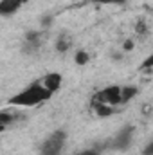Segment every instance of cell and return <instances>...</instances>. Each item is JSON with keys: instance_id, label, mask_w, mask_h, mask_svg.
I'll return each mask as SVG.
<instances>
[{"instance_id": "obj_1", "label": "cell", "mask_w": 153, "mask_h": 155, "mask_svg": "<svg viewBox=\"0 0 153 155\" xmlns=\"http://www.w3.org/2000/svg\"><path fill=\"white\" fill-rule=\"evenodd\" d=\"M50 96H52V92H50L49 88H45L43 83H38V81H36V83L29 85L25 90H22L18 96L11 97L9 103H11V105H18V107H34V105H38V103L47 101Z\"/></svg>"}, {"instance_id": "obj_2", "label": "cell", "mask_w": 153, "mask_h": 155, "mask_svg": "<svg viewBox=\"0 0 153 155\" xmlns=\"http://www.w3.org/2000/svg\"><path fill=\"white\" fill-rule=\"evenodd\" d=\"M65 139H67L65 130H56V132H52V135L40 146L41 155H60L61 150H63Z\"/></svg>"}, {"instance_id": "obj_3", "label": "cell", "mask_w": 153, "mask_h": 155, "mask_svg": "<svg viewBox=\"0 0 153 155\" xmlns=\"http://www.w3.org/2000/svg\"><path fill=\"white\" fill-rule=\"evenodd\" d=\"M94 101H99V103H106V105H119V103H122V96H121V87H106V88H103V90H99L97 94H96V97H94Z\"/></svg>"}, {"instance_id": "obj_4", "label": "cell", "mask_w": 153, "mask_h": 155, "mask_svg": "<svg viewBox=\"0 0 153 155\" xmlns=\"http://www.w3.org/2000/svg\"><path fill=\"white\" fill-rule=\"evenodd\" d=\"M132 134H133V126H124L114 139V148L117 150H126L132 143Z\"/></svg>"}, {"instance_id": "obj_5", "label": "cell", "mask_w": 153, "mask_h": 155, "mask_svg": "<svg viewBox=\"0 0 153 155\" xmlns=\"http://www.w3.org/2000/svg\"><path fill=\"white\" fill-rule=\"evenodd\" d=\"M61 81H63V78H61V74H58V72H49V74H45L43 79H41L43 87H45V88H49L52 94H54L56 90H60Z\"/></svg>"}, {"instance_id": "obj_6", "label": "cell", "mask_w": 153, "mask_h": 155, "mask_svg": "<svg viewBox=\"0 0 153 155\" xmlns=\"http://www.w3.org/2000/svg\"><path fill=\"white\" fill-rule=\"evenodd\" d=\"M24 4H25L24 0H2V2H0V15H4V16L13 15V13H16Z\"/></svg>"}, {"instance_id": "obj_7", "label": "cell", "mask_w": 153, "mask_h": 155, "mask_svg": "<svg viewBox=\"0 0 153 155\" xmlns=\"http://www.w3.org/2000/svg\"><path fill=\"white\" fill-rule=\"evenodd\" d=\"M92 107H94V112L99 117H108V116L114 114V107H112V105L99 103V101H92Z\"/></svg>"}, {"instance_id": "obj_8", "label": "cell", "mask_w": 153, "mask_h": 155, "mask_svg": "<svg viewBox=\"0 0 153 155\" xmlns=\"http://www.w3.org/2000/svg\"><path fill=\"white\" fill-rule=\"evenodd\" d=\"M139 94V88L137 87H122L121 88V96H122V103H126V101H130V99H133L135 96Z\"/></svg>"}, {"instance_id": "obj_9", "label": "cell", "mask_w": 153, "mask_h": 155, "mask_svg": "<svg viewBox=\"0 0 153 155\" xmlns=\"http://www.w3.org/2000/svg\"><path fill=\"white\" fill-rule=\"evenodd\" d=\"M70 45H72V40L69 38L67 35H61V36L58 38V43H56V49H58L60 52H67V51L70 49Z\"/></svg>"}, {"instance_id": "obj_10", "label": "cell", "mask_w": 153, "mask_h": 155, "mask_svg": "<svg viewBox=\"0 0 153 155\" xmlns=\"http://www.w3.org/2000/svg\"><path fill=\"white\" fill-rule=\"evenodd\" d=\"M74 61H76L77 65H86V63H88V54H86V51H77L76 56H74Z\"/></svg>"}, {"instance_id": "obj_11", "label": "cell", "mask_w": 153, "mask_h": 155, "mask_svg": "<svg viewBox=\"0 0 153 155\" xmlns=\"http://www.w3.org/2000/svg\"><path fill=\"white\" fill-rule=\"evenodd\" d=\"M13 121H15V116H13V114H9V112H0V124L7 126V124L13 123Z\"/></svg>"}, {"instance_id": "obj_12", "label": "cell", "mask_w": 153, "mask_h": 155, "mask_svg": "<svg viewBox=\"0 0 153 155\" xmlns=\"http://www.w3.org/2000/svg\"><path fill=\"white\" fill-rule=\"evenodd\" d=\"M150 69H153V54H150L141 65V71H150Z\"/></svg>"}, {"instance_id": "obj_13", "label": "cell", "mask_w": 153, "mask_h": 155, "mask_svg": "<svg viewBox=\"0 0 153 155\" xmlns=\"http://www.w3.org/2000/svg\"><path fill=\"white\" fill-rule=\"evenodd\" d=\"M135 31H137V35H141V36L146 35V24H144V20H139V22H137Z\"/></svg>"}, {"instance_id": "obj_14", "label": "cell", "mask_w": 153, "mask_h": 155, "mask_svg": "<svg viewBox=\"0 0 153 155\" xmlns=\"http://www.w3.org/2000/svg\"><path fill=\"white\" fill-rule=\"evenodd\" d=\"M133 45H135L133 40H126V41L122 43V51H124V52H130V51L133 49Z\"/></svg>"}, {"instance_id": "obj_15", "label": "cell", "mask_w": 153, "mask_h": 155, "mask_svg": "<svg viewBox=\"0 0 153 155\" xmlns=\"http://www.w3.org/2000/svg\"><path fill=\"white\" fill-rule=\"evenodd\" d=\"M50 24H52V16H43V18H41V25H43V27H49Z\"/></svg>"}, {"instance_id": "obj_16", "label": "cell", "mask_w": 153, "mask_h": 155, "mask_svg": "<svg viewBox=\"0 0 153 155\" xmlns=\"http://www.w3.org/2000/svg\"><path fill=\"white\" fill-rule=\"evenodd\" d=\"M142 155H153V141L148 144V146H146V150L142 152Z\"/></svg>"}, {"instance_id": "obj_17", "label": "cell", "mask_w": 153, "mask_h": 155, "mask_svg": "<svg viewBox=\"0 0 153 155\" xmlns=\"http://www.w3.org/2000/svg\"><path fill=\"white\" fill-rule=\"evenodd\" d=\"M151 105H144V107H142V114H144V116H150V114H151Z\"/></svg>"}, {"instance_id": "obj_18", "label": "cell", "mask_w": 153, "mask_h": 155, "mask_svg": "<svg viewBox=\"0 0 153 155\" xmlns=\"http://www.w3.org/2000/svg\"><path fill=\"white\" fill-rule=\"evenodd\" d=\"M77 155H99V152L97 150H85V152H81V153Z\"/></svg>"}, {"instance_id": "obj_19", "label": "cell", "mask_w": 153, "mask_h": 155, "mask_svg": "<svg viewBox=\"0 0 153 155\" xmlns=\"http://www.w3.org/2000/svg\"><path fill=\"white\" fill-rule=\"evenodd\" d=\"M124 0H101V4H122Z\"/></svg>"}, {"instance_id": "obj_20", "label": "cell", "mask_w": 153, "mask_h": 155, "mask_svg": "<svg viewBox=\"0 0 153 155\" xmlns=\"http://www.w3.org/2000/svg\"><path fill=\"white\" fill-rule=\"evenodd\" d=\"M112 58H114V60H121V58H122V54H121V52H117V54H112Z\"/></svg>"}, {"instance_id": "obj_21", "label": "cell", "mask_w": 153, "mask_h": 155, "mask_svg": "<svg viewBox=\"0 0 153 155\" xmlns=\"http://www.w3.org/2000/svg\"><path fill=\"white\" fill-rule=\"evenodd\" d=\"M96 2H101V0H96Z\"/></svg>"}]
</instances>
